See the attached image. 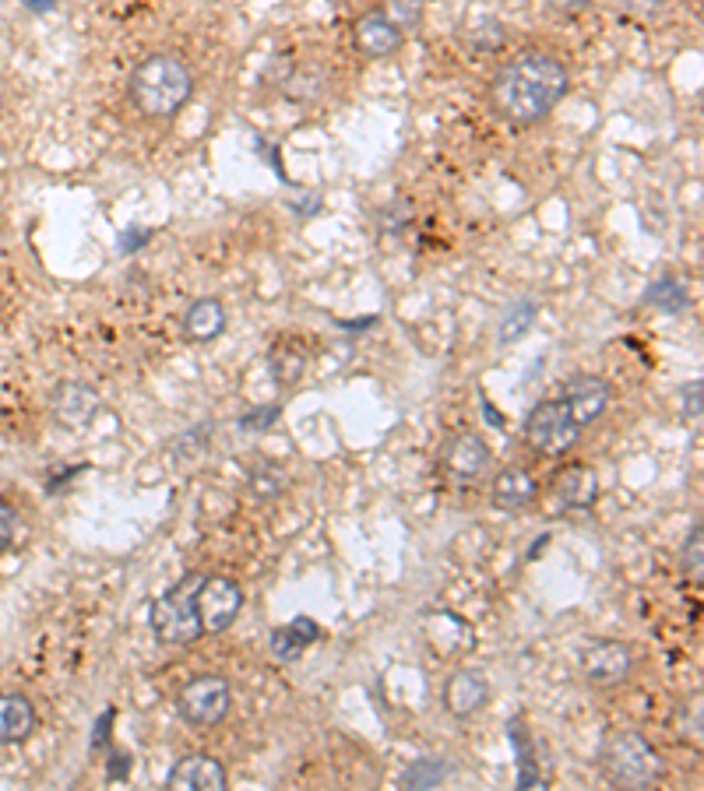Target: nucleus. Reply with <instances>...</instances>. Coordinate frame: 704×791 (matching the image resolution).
<instances>
[{
	"instance_id": "1",
	"label": "nucleus",
	"mask_w": 704,
	"mask_h": 791,
	"mask_svg": "<svg viewBox=\"0 0 704 791\" xmlns=\"http://www.w3.org/2000/svg\"><path fill=\"white\" fill-rule=\"evenodd\" d=\"M567 89H571L567 67L557 57L529 49L493 74L490 106L511 127H535L564 103Z\"/></svg>"
},
{
	"instance_id": "2",
	"label": "nucleus",
	"mask_w": 704,
	"mask_h": 791,
	"mask_svg": "<svg viewBox=\"0 0 704 791\" xmlns=\"http://www.w3.org/2000/svg\"><path fill=\"white\" fill-rule=\"evenodd\" d=\"M127 95L145 121H173L194 99V71L177 54H152L130 71Z\"/></svg>"
},
{
	"instance_id": "3",
	"label": "nucleus",
	"mask_w": 704,
	"mask_h": 791,
	"mask_svg": "<svg viewBox=\"0 0 704 791\" xmlns=\"http://www.w3.org/2000/svg\"><path fill=\"white\" fill-rule=\"evenodd\" d=\"M599 770L613 788H648L662 778V756L634 729H613L599 746Z\"/></svg>"
},
{
	"instance_id": "4",
	"label": "nucleus",
	"mask_w": 704,
	"mask_h": 791,
	"mask_svg": "<svg viewBox=\"0 0 704 791\" xmlns=\"http://www.w3.org/2000/svg\"><path fill=\"white\" fill-rule=\"evenodd\" d=\"M205 574H188L183 581H177L170 592L152 601L148 609V627H152L156 641L162 647H191L205 637V627H201L197 616V584Z\"/></svg>"
},
{
	"instance_id": "5",
	"label": "nucleus",
	"mask_w": 704,
	"mask_h": 791,
	"mask_svg": "<svg viewBox=\"0 0 704 791\" xmlns=\"http://www.w3.org/2000/svg\"><path fill=\"white\" fill-rule=\"evenodd\" d=\"M581 433L584 426L575 423L571 409L560 398H546L525 415V444L543 458H567L581 444Z\"/></svg>"
},
{
	"instance_id": "6",
	"label": "nucleus",
	"mask_w": 704,
	"mask_h": 791,
	"mask_svg": "<svg viewBox=\"0 0 704 791\" xmlns=\"http://www.w3.org/2000/svg\"><path fill=\"white\" fill-rule=\"evenodd\" d=\"M229 707H232V686L226 676H215V672H201L191 683H183V689L177 693V714L183 725L191 729L223 725Z\"/></svg>"
},
{
	"instance_id": "7",
	"label": "nucleus",
	"mask_w": 704,
	"mask_h": 791,
	"mask_svg": "<svg viewBox=\"0 0 704 791\" xmlns=\"http://www.w3.org/2000/svg\"><path fill=\"white\" fill-rule=\"evenodd\" d=\"M243 609V587L240 581L223 574H205L197 584V616L205 633H226L237 622Z\"/></svg>"
},
{
	"instance_id": "8",
	"label": "nucleus",
	"mask_w": 704,
	"mask_h": 791,
	"mask_svg": "<svg viewBox=\"0 0 704 791\" xmlns=\"http://www.w3.org/2000/svg\"><path fill=\"white\" fill-rule=\"evenodd\" d=\"M634 672V647L624 641H595L581 651V679L595 689H616Z\"/></svg>"
},
{
	"instance_id": "9",
	"label": "nucleus",
	"mask_w": 704,
	"mask_h": 791,
	"mask_svg": "<svg viewBox=\"0 0 704 791\" xmlns=\"http://www.w3.org/2000/svg\"><path fill=\"white\" fill-rule=\"evenodd\" d=\"M401 43H406V32H398L381 8L366 11V14H360L356 22H352V46H356L360 54L371 57V60L395 57L401 49Z\"/></svg>"
},
{
	"instance_id": "10",
	"label": "nucleus",
	"mask_w": 704,
	"mask_h": 791,
	"mask_svg": "<svg viewBox=\"0 0 704 791\" xmlns=\"http://www.w3.org/2000/svg\"><path fill=\"white\" fill-rule=\"evenodd\" d=\"M549 500L557 503V511H589L599 500V479L589 465H564L557 475L549 479Z\"/></svg>"
},
{
	"instance_id": "11",
	"label": "nucleus",
	"mask_w": 704,
	"mask_h": 791,
	"mask_svg": "<svg viewBox=\"0 0 704 791\" xmlns=\"http://www.w3.org/2000/svg\"><path fill=\"white\" fill-rule=\"evenodd\" d=\"M441 465L447 475H455V479H476L486 471V465H490V447H486V440L479 433H451L447 440L441 444Z\"/></svg>"
},
{
	"instance_id": "12",
	"label": "nucleus",
	"mask_w": 704,
	"mask_h": 791,
	"mask_svg": "<svg viewBox=\"0 0 704 791\" xmlns=\"http://www.w3.org/2000/svg\"><path fill=\"white\" fill-rule=\"evenodd\" d=\"M229 784L226 767L208 753H188L166 773V788L177 791H223Z\"/></svg>"
},
{
	"instance_id": "13",
	"label": "nucleus",
	"mask_w": 704,
	"mask_h": 791,
	"mask_svg": "<svg viewBox=\"0 0 704 791\" xmlns=\"http://www.w3.org/2000/svg\"><path fill=\"white\" fill-rule=\"evenodd\" d=\"M560 401H564L567 409H571L578 426H592L595 419L610 409V383L602 380V377H595V374L571 377V380L564 383Z\"/></svg>"
},
{
	"instance_id": "14",
	"label": "nucleus",
	"mask_w": 704,
	"mask_h": 791,
	"mask_svg": "<svg viewBox=\"0 0 704 791\" xmlns=\"http://www.w3.org/2000/svg\"><path fill=\"white\" fill-rule=\"evenodd\" d=\"M486 700H490V683L479 668H458L451 672L447 683H444V707L451 718H473L479 714Z\"/></svg>"
},
{
	"instance_id": "15",
	"label": "nucleus",
	"mask_w": 704,
	"mask_h": 791,
	"mask_svg": "<svg viewBox=\"0 0 704 791\" xmlns=\"http://www.w3.org/2000/svg\"><path fill=\"white\" fill-rule=\"evenodd\" d=\"M535 500H540V482H535V475H532L529 468L508 465V468L497 471V479H493V485H490V503H493L497 511L518 514V511L532 507Z\"/></svg>"
},
{
	"instance_id": "16",
	"label": "nucleus",
	"mask_w": 704,
	"mask_h": 791,
	"mask_svg": "<svg viewBox=\"0 0 704 791\" xmlns=\"http://www.w3.org/2000/svg\"><path fill=\"white\" fill-rule=\"evenodd\" d=\"M49 409H54V419L60 426H86L99 409V394L86 380H64L54 387Z\"/></svg>"
},
{
	"instance_id": "17",
	"label": "nucleus",
	"mask_w": 704,
	"mask_h": 791,
	"mask_svg": "<svg viewBox=\"0 0 704 791\" xmlns=\"http://www.w3.org/2000/svg\"><path fill=\"white\" fill-rule=\"evenodd\" d=\"M321 637H325V630L317 627V619L296 616L293 622H286V627H275L272 633H268V651H272L275 662L289 665V662H296L307 647H314L317 641H321Z\"/></svg>"
},
{
	"instance_id": "18",
	"label": "nucleus",
	"mask_w": 704,
	"mask_h": 791,
	"mask_svg": "<svg viewBox=\"0 0 704 791\" xmlns=\"http://www.w3.org/2000/svg\"><path fill=\"white\" fill-rule=\"evenodd\" d=\"M36 725H39L36 703L25 693H0V749L32 738Z\"/></svg>"
},
{
	"instance_id": "19",
	"label": "nucleus",
	"mask_w": 704,
	"mask_h": 791,
	"mask_svg": "<svg viewBox=\"0 0 704 791\" xmlns=\"http://www.w3.org/2000/svg\"><path fill=\"white\" fill-rule=\"evenodd\" d=\"M226 331V307L223 299L215 296H201L194 299L188 310H183V339L194 345H208L215 339H223Z\"/></svg>"
},
{
	"instance_id": "20",
	"label": "nucleus",
	"mask_w": 704,
	"mask_h": 791,
	"mask_svg": "<svg viewBox=\"0 0 704 791\" xmlns=\"http://www.w3.org/2000/svg\"><path fill=\"white\" fill-rule=\"evenodd\" d=\"M268 374L279 387H296L307 374V348L296 339H279L268 352Z\"/></svg>"
},
{
	"instance_id": "21",
	"label": "nucleus",
	"mask_w": 704,
	"mask_h": 791,
	"mask_svg": "<svg viewBox=\"0 0 704 791\" xmlns=\"http://www.w3.org/2000/svg\"><path fill=\"white\" fill-rule=\"evenodd\" d=\"M641 302H645V307H651V310H659V313L677 317V313H683L686 307H691V289H686L680 278L662 275V278H656L648 285Z\"/></svg>"
},
{
	"instance_id": "22",
	"label": "nucleus",
	"mask_w": 704,
	"mask_h": 791,
	"mask_svg": "<svg viewBox=\"0 0 704 791\" xmlns=\"http://www.w3.org/2000/svg\"><path fill=\"white\" fill-rule=\"evenodd\" d=\"M535 313H540V302L535 299H514L511 307L500 313V321H497V334H500V342L504 345H511V342H518L522 339V334L535 324Z\"/></svg>"
},
{
	"instance_id": "23",
	"label": "nucleus",
	"mask_w": 704,
	"mask_h": 791,
	"mask_svg": "<svg viewBox=\"0 0 704 791\" xmlns=\"http://www.w3.org/2000/svg\"><path fill=\"white\" fill-rule=\"evenodd\" d=\"M444 778H447L444 760H438V756H419V760H412L406 767V773H401V784L416 788V791H427V788L444 784Z\"/></svg>"
},
{
	"instance_id": "24",
	"label": "nucleus",
	"mask_w": 704,
	"mask_h": 791,
	"mask_svg": "<svg viewBox=\"0 0 704 791\" xmlns=\"http://www.w3.org/2000/svg\"><path fill=\"white\" fill-rule=\"evenodd\" d=\"M511 743L518 749V788H540L543 773H540V767H535V756H532V746H529L525 725H518V721H511Z\"/></svg>"
},
{
	"instance_id": "25",
	"label": "nucleus",
	"mask_w": 704,
	"mask_h": 791,
	"mask_svg": "<svg viewBox=\"0 0 704 791\" xmlns=\"http://www.w3.org/2000/svg\"><path fill=\"white\" fill-rule=\"evenodd\" d=\"M247 490L258 500H275L282 490H286V471L279 465H258L247 471Z\"/></svg>"
},
{
	"instance_id": "26",
	"label": "nucleus",
	"mask_w": 704,
	"mask_h": 791,
	"mask_svg": "<svg viewBox=\"0 0 704 791\" xmlns=\"http://www.w3.org/2000/svg\"><path fill=\"white\" fill-rule=\"evenodd\" d=\"M381 11L388 14V22L398 32H412L423 22V0H384Z\"/></svg>"
},
{
	"instance_id": "27",
	"label": "nucleus",
	"mask_w": 704,
	"mask_h": 791,
	"mask_svg": "<svg viewBox=\"0 0 704 791\" xmlns=\"http://www.w3.org/2000/svg\"><path fill=\"white\" fill-rule=\"evenodd\" d=\"M279 419H282V405H258V409H247L237 419V429L240 433H268Z\"/></svg>"
},
{
	"instance_id": "28",
	"label": "nucleus",
	"mask_w": 704,
	"mask_h": 791,
	"mask_svg": "<svg viewBox=\"0 0 704 791\" xmlns=\"http://www.w3.org/2000/svg\"><path fill=\"white\" fill-rule=\"evenodd\" d=\"M680 566H683L694 581H701V520L691 528V535H686L683 552H680Z\"/></svg>"
},
{
	"instance_id": "29",
	"label": "nucleus",
	"mask_w": 704,
	"mask_h": 791,
	"mask_svg": "<svg viewBox=\"0 0 704 791\" xmlns=\"http://www.w3.org/2000/svg\"><path fill=\"white\" fill-rule=\"evenodd\" d=\"M152 229L148 226H127L124 232H121V240H116V250H121V254L127 257V254H138L141 247H148L152 243Z\"/></svg>"
},
{
	"instance_id": "30",
	"label": "nucleus",
	"mask_w": 704,
	"mask_h": 791,
	"mask_svg": "<svg viewBox=\"0 0 704 791\" xmlns=\"http://www.w3.org/2000/svg\"><path fill=\"white\" fill-rule=\"evenodd\" d=\"M381 222H384V229H388V232H401L412 222V205H409V200H391V205L381 211Z\"/></svg>"
},
{
	"instance_id": "31",
	"label": "nucleus",
	"mask_w": 704,
	"mask_h": 791,
	"mask_svg": "<svg viewBox=\"0 0 704 791\" xmlns=\"http://www.w3.org/2000/svg\"><path fill=\"white\" fill-rule=\"evenodd\" d=\"M130 770H134V756L130 753H110V760H106V781L116 784V781H127L130 778Z\"/></svg>"
},
{
	"instance_id": "32",
	"label": "nucleus",
	"mask_w": 704,
	"mask_h": 791,
	"mask_svg": "<svg viewBox=\"0 0 704 791\" xmlns=\"http://www.w3.org/2000/svg\"><path fill=\"white\" fill-rule=\"evenodd\" d=\"M14 531H19V514H14V507H8V503H0V557L11 549Z\"/></svg>"
},
{
	"instance_id": "33",
	"label": "nucleus",
	"mask_w": 704,
	"mask_h": 791,
	"mask_svg": "<svg viewBox=\"0 0 704 791\" xmlns=\"http://www.w3.org/2000/svg\"><path fill=\"white\" fill-rule=\"evenodd\" d=\"M113 721H116V711L113 707H106L103 718L95 721V729H92V749H106L110 746V729H113Z\"/></svg>"
},
{
	"instance_id": "34",
	"label": "nucleus",
	"mask_w": 704,
	"mask_h": 791,
	"mask_svg": "<svg viewBox=\"0 0 704 791\" xmlns=\"http://www.w3.org/2000/svg\"><path fill=\"white\" fill-rule=\"evenodd\" d=\"M680 394H683V415L697 423V419H701V380H691Z\"/></svg>"
},
{
	"instance_id": "35",
	"label": "nucleus",
	"mask_w": 704,
	"mask_h": 791,
	"mask_svg": "<svg viewBox=\"0 0 704 791\" xmlns=\"http://www.w3.org/2000/svg\"><path fill=\"white\" fill-rule=\"evenodd\" d=\"M89 465H75V468H64L60 471V475H49V482H46V493L49 496H57L60 490H64V485H71V479L78 475V471H86Z\"/></svg>"
},
{
	"instance_id": "36",
	"label": "nucleus",
	"mask_w": 704,
	"mask_h": 791,
	"mask_svg": "<svg viewBox=\"0 0 704 791\" xmlns=\"http://www.w3.org/2000/svg\"><path fill=\"white\" fill-rule=\"evenodd\" d=\"M342 331H349V334H366V331H374L377 324H381V317L377 313H371V317H356V321H334Z\"/></svg>"
},
{
	"instance_id": "37",
	"label": "nucleus",
	"mask_w": 704,
	"mask_h": 791,
	"mask_svg": "<svg viewBox=\"0 0 704 791\" xmlns=\"http://www.w3.org/2000/svg\"><path fill=\"white\" fill-rule=\"evenodd\" d=\"M321 208H325V197H317V194H307L304 200H293V211L304 215V218H314Z\"/></svg>"
},
{
	"instance_id": "38",
	"label": "nucleus",
	"mask_w": 704,
	"mask_h": 791,
	"mask_svg": "<svg viewBox=\"0 0 704 791\" xmlns=\"http://www.w3.org/2000/svg\"><path fill=\"white\" fill-rule=\"evenodd\" d=\"M19 4L29 11V14H49L57 8V0H19Z\"/></svg>"
},
{
	"instance_id": "39",
	"label": "nucleus",
	"mask_w": 704,
	"mask_h": 791,
	"mask_svg": "<svg viewBox=\"0 0 704 791\" xmlns=\"http://www.w3.org/2000/svg\"><path fill=\"white\" fill-rule=\"evenodd\" d=\"M549 542H553V535H549V531H543V535H540V538H535V542L529 546V552H525V560H540V552H543V549H546Z\"/></svg>"
},
{
	"instance_id": "40",
	"label": "nucleus",
	"mask_w": 704,
	"mask_h": 791,
	"mask_svg": "<svg viewBox=\"0 0 704 791\" xmlns=\"http://www.w3.org/2000/svg\"><path fill=\"white\" fill-rule=\"evenodd\" d=\"M546 4L557 11H581V8H589V0H546Z\"/></svg>"
},
{
	"instance_id": "41",
	"label": "nucleus",
	"mask_w": 704,
	"mask_h": 791,
	"mask_svg": "<svg viewBox=\"0 0 704 791\" xmlns=\"http://www.w3.org/2000/svg\"><path fill=\"white\" fill-rule=\"evenodd\" d=\"M0 110H4V95H0Z\"/></svg>"
}]
</instances>
